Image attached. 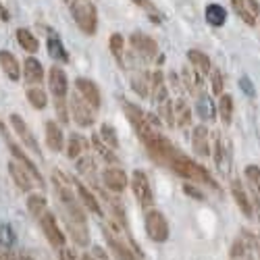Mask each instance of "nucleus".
<instances>
[{"mask_svg":"<svg viewBox=\"0 0 260 260\" xmlns=\"http://www.w3.org/2000/svg\"><path fill=\"white\" fill-rule=\"evenodd\" d=\"M231 9L235 11L237 17H242V21H246V25L254 27L256 19L260 13V7L256 0H231Z\"/></svg>","mask_w":260,"mask_h":260,"instance_id":"39448f33","label":"nucleus"},{"mask_svg":"<svg viewBox=\"0 0 260 260\" xmlns=\"http://www.w3.org/2000/svg\"><path fill=\"white\" fill-rule=\"evenodd\" d=\"M79 148H81V140L77 136H73L71 142H69V156H77L79 154Z\"/></svg>","mask_w":260,"mask_h":260,"instance_id":"f704fd0d","label":"nucleus"},{"mask_svg":"<svg viewBox=\"0 0 260 260\" xmlns=\"http://www.w3.org/2000/svg\"><path fill=\"white\" fill-rule=\"evenodd\" d=\"M17 42L27 52H36L38 50V40L34 38V34L29 29H17Z\"/></svg>","mask_w":260,"mask_h":260,"instance_id":"5701e85b","label":"nucleus"},{"mask_svg":"<svg viewBox=\"0 0 260 260\" xmlns=\"http://www.w3.org/2000/svg\"><path fill=\"white\" fill-rule=\"evenodd\" d=\"M15 240H17V235H15L13 227H11V225H7V223L0 225V246L11 248V246L15 244Z\"/></svg>","mask_w":260,"mask_h":260,"instance_id":"bb28decb","label":"nucleus"},{"mask_svg":"<svg viewBox=\"0 0 260 260\" xmlns=\"http://www.w3.org/2000/svg\"><path fill=\"white\" fill-rule=\"evenodd\" d=\"M244 173H246V179H248L252 191L260 196V167H256V165H248Z\"/></svg>","mask_w":260,"mask_h":260,"instance_id":"393cba45","label":"nucleus"},{"mask_svg":"<svg viewBox=\"0 0 260 260\" xmlns=\"http://www.w3.org/2000/svg\"><path fill=\"white\" fill-rule=\"evenodd\" d=\"M11 121H13V125H15V129H17V132L21 134V138H23L34 150H36V152H38V144H36V140L31 138V134H29V129H27V125L23 123V119H21V117H17V115H13L11 117Z\"/></svg>","mask_w":260,"mask_h":260,"instance_id":"b1692460","label":"nucleus"},{"mask_svg":"<svg viewBox=\"0 0 260 260\" xmlns=\"http://www.w3.org/2000/svg\"><path fill=\"white\" fill-rule=\"evenodd\" d=\"M0 67H3V71L7 73L9 79L17 81L19 75H21V69H19V62H17V56L11 54L9 50H0Z\"/></svg>","mask_w":260,"mask_h":260,"instance_id":"ddd939ff","label":"nucleus"},{"mask_svg":"<svg viewBox=\"0 0 260 260\" xmlns=\"http://www.w3.org/2000/svg\"><path fill=\"white\" fill-rule=\"evenodd\" d=\"M231 193H233V200L237 202V206H240V210H242L246 216H252V204H250V200H248V193H246L244 185L237 181V179L231 181Z\"/></svg>","mask_w":260,"mask_h":260,"instance_id":"4468645a","label":"nucleus"},{"mask_svg":"<svg viewBox=\"0 0 260 260\" xmlns=\"http://www.w3.org/2000/svg\"><path fill=\"white\" fill-rule=\"evenodd\" d=\"M196 108H198V115H200L204 121H212V119L216 117V106L212 104L210 96H206V94H200V96H198Z\"/></svg>","mask_w":260,"mask_h":260,"instance_id":"a211bd4d","label":"nucleus"},{"mask_svg":"<svg viewBox=\"0 0 260 260\" xmlns=\"http://www.w3.org/2000/svg\"><path fill=\"white\" fill-rule=\"evenodd\" d=\"M71 15L75 19L77 27L83 31V34H96V27H98V11H96V5L92 0H73L71 3Z\"/></svg>","mask_w":260,"mask_h":260,"instance_id":"f03ea898","label":"nucleus"},{"mask_svg":"<svg viewBox=\"0 0 260 260\" xmlns=\"http://www.w3.org/2000/svg\"><path fill=\"white\" fill-rule=\"evenodd\" d=\"M11 169H13V175H15V179L21 183V187H23V189H27V179H25V175H23V173H21V169H17L15 165H13Z\"/></svg>","mask_w":260,"mask_h":260,"instance_id":"e433bc0d","label":"nucleus"},{"mask_svg":"<svg viewBox=\"0 0 260 260\" xmlns=\"http://www.w3.org/2000/svg\"><path fill=\"white\" fill-rule=\"evenodd\" d=\"M42 223H44V231H46V235L50 237V240H52L54 244H62V235H60V231H58V227H56V223H54L52 216L46 214Z\"/></svg>","mask_w":260,"mask_h":260,"instance_id":"a878e982","label":"nucleus"},{"mask_svg":"<svg viewBox=\"0 0 260 260\" xmlns=\"http://www.w3.org/2000/svg\"><path fill=\"white\" fill-rule=\"evenodd\" d=\"M134 3H136L138 7H142L144 11H148L150 15H156V7H154L152 3H150V0H134Z\"/></svg>","mask_w":260,"mask_h":260,"instance_id":"c9c22d12","label":"nucleus"},{"mask_svg":"<svg viewBox=\"0 0 260 260\" xmlns=\"http://www.w3.org/2000/svg\"><path fill=\"white\" fill-rule=\"evenodd\" d=\"M79 187V196H81V200L85 202V206H88V208H92L94 212H100V208H98V204H96V200H94V196H92V193L88 191V189H85L83 185H77Z\"/></svg>","mask_w":260,"mask_h":260,"instance_id":"473e14b6","label":"nucleus"},{"mask_svg":"<svg viewBox=\"0 0 260 260\" xmlns=\"http://www.w3.org/2000/svg\"><path fill=\"white\" fill-rule=\"evenodd\" d=\"M75 85H77V94H79V98L83 100V102H88L94 111L100 106V90H98V85L94 83V81H90V79H85V77H79L77 81H75Z\"/></svg>","mask_w":260,"mask_h":260,"instance_id":"423d86ee","label":"nucleus"},{"mask_svg":"<svg viewBox=\"0 0 260 260\" xmlns=\"http://www.w3.org/2000/svg\"><path fill=\"white\" fill-rule=\"evenodd\" d=\"M48 54H50L52 58L60 60V62H67V60H69L67 50H64L60 38H56V36H50V38H48Z\"/></svg>","mask_w":260,"mask_h":260,"instance_id":"412c9836","label":"nucleus"},{"mask_svg":"<svg viewBox=\"0 0 260 260\" xmlns=\"http://www.w3.org/2000/svg\"><path fill=\"white\" fill-rule=\"evenodd\" d=\"M187 60L191 62L193 73L198 77H206L210 73V58L202 50H187Z\"/></svg>","mask_w":260,"mask_h":260,"instance_id":"f8f14e48","label":"nucleus"},{"mask_svg":"<svg viewBox=\"0 0 260 260\" xmlns=\"http://www.w3.org/2000/svg\"><path fill=\"white\" fill-rule=\"evenodd\" d=\"M240 88H242V92H244L248 98H254V96H256L254 85H252L250 77H246V75H242V77H240Z\"/></svg>","mask_w":260,"mask_h":260,"instance_id":"72a5a7b5","label":"nucleus"},{"mask_svg":"<svg viewBox=\"0 0 260 260\" xmlns=\"http://www.w3.org/2000/svg\"><path fill=\"white\" fill-rule=\"evenodd\" d=\"M27 98H29V102H31L36 108H44V106H46V102H48L46 94L42 92L40 88H31V90L27 92Z\"/></svg>","mask_w":260,"mask_h":260,"instance_id":"cd10ccee","label":"nucleus"},{"mask_svg":"<svg viewBox=\"0 0 260 260\" xmlns=\"http://www.w3.org/2000/svg\"><path fill=\"white\" fill-rule=\"evenodd\" d=\"M46 136H48V146L52 150H60L62 148V132L58 129L56 123H52V121L46 123Z\"/></svg>","mask_w":260,"mask_h":260,"instance_id":"4be33fe9","label":"nucleus"},{"mask_svg":"<svg viewBox=\"0 0 260 260\" xmlns=\"http://www.w3.org/2000/svg\"><path fill=\"white\" fill-rule=\"evenodd\" d=\"M48 85H50V92L62 100L67 96V90H69V79H67V73H64L60 67H50L48 71Z\"/></svg>","mask_w":260,"mask_h":260,"instance_id":"0eeeda50","label":"nucleus"},{"mask_svg":"<svg viewBox=\"0 0 260 260\" xmlns=\"http://www.w3.org/2000/svg\"><path fill=\"white\" fill-rule=\"evenodd\" d=\"M191 146H193V152H196L198 156H208V154H210V146H208V129H206V125L193 127Z\"/></svg>","mask_w":260,"mask_h":260,"instance_id":"9b49d317","label":"nucleus"},{"mask_svg":"<svg viewBox=\"0 0 260 260\" xmlns=\"http://www.w3.org/2000/svg\"><path fill=\"white\" fill-rule=\"evenodd\" d=\"M171 169L177 173V175H181V177H185V179H189V181H196V183H204V185H210V187H219L216 185V181L210 177V173L202 167V165H198V162H193V160H189L187 156H183V154H177L175 158H173L171 162Z\"/></svg>","mask_w":260,"mask_h":260,"instance_id":"f257e3e1","label":"nucleus"},{"mask_svg":"<svg viewBox=\"0 0 260 260\" xmlns=\"http://www.w3.org/2000/svg\"><path fill=\"white\" fill-rule=\"evenodd\" d=\"M216 111H219L221 121H223L225 125H229V123H231V119H233V98H231L229 94H221Z\"/></svg>","mask_w":260,"mask_h":260,"instance_id":"aec40b11","label":"nucleus"},{"mask_svg":"<svg viewBox=\"0 0 260 260\" xmlns=\"http://www.w3.org/2000/svg\"><path fill=\"white\" fill-rule=\"evenodd\" d=\"M104 183L113 191H121L127 185V177L121 169H108V171H104Z\"/></svg>","mask_w":260,"mask_h":260,"instance_id":"2eb2a0df","label":"nucleus"},{"mask_svg":"<svg viewBox=\"0 0 260 260\" xmlns=\"http://www.w3.org/2000/svg\"><path fill=\"white\" fill-rule=\"evenodd\" d=\"M146 231L150 235V240H154L158 244L169 240V223L165 219V214L158 210H148L146 214Z\"/></svg>","mask_w":260,"mask_h":260,"instance_id":"7ed1b4c3","label":"nucleus"},{"mask_svg":"<svg viewBox=\"0 0 260 260\" xmlns=\"http://www.w3.org/2000/svg\"><path fill=\"white\" fill-rule=\"evenodd\" d=\"M258 23H260V21H258Z\"/></svg>","mask_w":260,"mask_h":260,"instance_id":"58836bf2","label":"nucleus"},{"mask_svg":"<svg viewBox=\"0 0 260 260\" xmlns=\"http://www.w3.org/2000/svg\"><path fill=\"white\" fill-rule=\"evenodd\" d=\"M204 17H206V21H208V23H210L212 27H221V25L225 23V19H227V11H225L221 5L212 3V5H208V7H206Z\"/></svg>","mask_w":260,"mask_h":260,"instance_id":"dca6fc26","label":"nucleus"},{"mask_svg":"<svg viewBox=\"0 0 260 260\" xmlns=\"http://www.w3.org/2000/svg\"><path fill=\"white\" fill-rule=\"evenodd\" d=\"M102 138H104V142L108 144V146H113V148H117L119 146V140H117V134H115V129L111 127V125H102Z\"/></svg>","mask_w":260,"mask_h":260,"instance_id":"2f4dec72","label":"nucleus"},{"mask_svg":"<svg viewBox=\"0 0 260 260\" xmlns=\"http://www.w3.org/2000/svg\"><path fill=\"white\" fill-rule=\"evenodd\" d=\"M132 46L136 52H140L142 56L150 58V56H154L158 52V46H156V42L150 38V36H144V34H134L132 36Z\"/></svg>","mask_w":260,"mask_h":260,"instance_id":"9d476101","label":"nucleus"},{"mask_svg":"<svg viewBox=\"0 0 260 260\" xmlns=\"http://www.w3.org/2000/svg\"><path fill=\"white\" fill-rule=\"evenodd\" d=\"M200 81H202V77H198L196 73L189 71V69H183V83H185V88H187V90L196 92V90L200 88Z\"/></svg>","mask_w":260,"mask_h":260,"instance_id":"c85d7f7f","label":"nucleus"},{"mask_svg":"<svg viewBox=\"0 0 260 260\" xmlns=\"http://www.w3.org/2000/svg\"><path fill=\"white\" fill-rule=\"evenodd\" d=\"M210 77H212V92H214L216 96H221V94H223V88H225V79H223L221 71H219V69H212V71H210Z\"/></svg>","mask_w":260,"mask_h":260,"instance_id":"c756f323","label":"nucleus"},{"mask_svg":"<svg viewBox=\"0 0 260 260\" xmlns=\"http://www.w3.org/2000/svg\"><path fill=\"white\" fill-rule=\"evenodd\" d=\"M132 187H134V193L138 202L144 206V208H150L154 204V193H152V187H150V179L144 171H136L134 177H132Z\"/></svg>","mask_w":260,"mask_h":260,"instance_id":"20e7f679","label":"nucleus"},{"mask_svg":"<svg viewBox=\"0 0 260 260\" xmlns=\"http://www.w3.org/2000/svg\"><path fill=\"white\" fill-rule=\"evenodd\" d=\"M183 189H185V193H187V196H193L196 200H202V193H200L196 187H189V185H185Z\"/></svg>","mask_w":260,"mask_h":260,"instance_id":"4c0bfd02","label":"nucleus"},{"mask_svg":"<svg viewBox=\"0 0 260 260\" xmlns=\"http://www.w3.org/2000/svg\"><path fill=\"white\" fill-rule=\"evenodd\" d=\"M71 111H73V117H75V121H77L79 125L88 127V125L94 123V113H92L94 108H92L88 102H83V100L79 98V94H75L73 100H71Z\"/></svg>","mask_w":260,"mask_h":260,"instance_id":"6e6552de","label":"nucleus"},{"mask_svg":"<svg viewBox=\"0 0 260 260\" xmlns=\"http://www.w3.org/2000/svg\"><path fill=\"white\" fill-rule=\"evenodd\" d=\"M214 162H216V169L227 175L229 169H231V148H229L227 140L216 138V142H214Z\"/></svg>","mask_w":260,"mask_h":260,"instance_id":"1a4fd4ad","label":"nucleus"},{"mask_svg":"<svg viewBox=\"0 0 260 260\" xmlns=\"http://www.w3.org/2000/svg\"><path fill=\"white\" fill-rule=\"evenodd\" d=\"M111 50L119 60H123V36L121 34H113L111 36Z\"/></svg>","mask_w":260,"mask_h":260,"instance_id":"7c9ffc66","label":"nucleus"},{"mask_svg":"<svg viewBox=\"0 0 260 260\" xmlns=\"http://www.w3.org/2000/svg\"><path fill=\"white\" fill-rule=\"evenodd\" d=\"M191 121V111L185 104V100H177L173 106V123H177L179 127H187Z\"/></svg>","mask_w":260,"mask_h":260,"instance_id":"f3484780","label":"nucleus"},{"mask_svg":"<svg viewBox=\"0 0 260 260\" xmlns=\"http://www.w3.org/2000/svg\"><path fill=\"white\" fill-rule=\"evenodd\" d=\"M25 77L31 81V83H40L42 77H44V69H42V62L34 56H29L25 60Z\"/></svg>","mask_w":260,"mask_h":260,"instance_id":"6ab92c4d","label":"nucleus"}]
</instances>
